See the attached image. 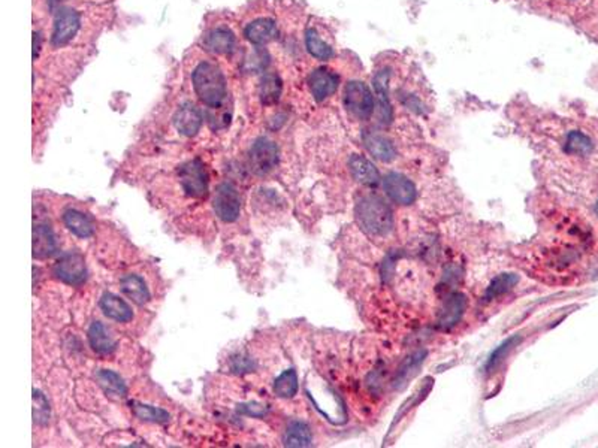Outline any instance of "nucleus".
I'll return each instance as SVG.
<instances>
[{
	"label": "nucleus",
	"instance_id": "f257e3e1",
	"mask_svg": "<svg viewBox=\"0 0 598 448\" xmlns=\"http://www.w3.org/2000/svg\"><path fill=\"white\" fill-rule=\"evenodd\" d=\"M194 93L208 108H220L226 99V80L213 63H199L192 75Z\"/></svg>",
	"mask_w": 598,
	"mask_h": 448
},
{
	"label": "nucleus",
	"instance_id": "f03ea898",
	"mask_svg": "<svg viewBox=\"0 0 598 448\" xmlns=\"http://www.w3.org/2000/svg\"><path fill=\"white\" fill-rule=\"evenodd\" d=\"M356 214L365 231L373 235H385L392 227V212L380 199H362L357 203Z\"/></svg>",
	"mask_w": 598,
	"mask_h": 448
},
{
	"label": "nucleus",
	"instance_id": "7ed1b4c3",
	"mask_svg": "<svg viewBox=\"0 0 598 448\" xmlns=\"http://www.w3.org/2000/svg\"><path fill=\"white\" fill-rule=\"evenodd\" d=\"M344 105L357 120H366L373 114L374 99L368 85L361 81H349L344 90Z\"/></svg>",
	"mask_w": 598,
	"mask_h": 448
},
{
	"label": "nucleus",
	"instance_id": "20e7f679",
	"mask_svg": "<svg viewBox=\"0 0 598 448\" xmlns=\"http://www.w3.org/2000/svg\"><path fill=\"white\" fill-rule=\"evenodd\" d=\"M214 211L220 220L232 223L239 217L241 211V199L236 189L229 182H223L215 190L214 196Z\"/></svg>",
	"mask_w": 598,
	"mask_h": 448
},
{
	"label": "nucleus",
	"instance_id": "39448f33",
	"mask_svg": "<svg viewBox=\"0 0 598 448\" xmlns=\"http://www.w3.org/2000/svg\"><path fill=\"white\" fill-rule=\"evenodd\" d=\"M180 181L186 194L192 198H204L208 192V177L201 160H192L180 169Z\"/></svg>",
	"mask_w": 598,
	"mask_h": 448
},
{
	"label": "nucleus",
	"instance_id": "423d86ee",
	"mask_svg": "<svg viewBox=\"0 0 598 448\" xmlns=\"http://www.w3.org/2000/svg\"><path fill=\"white\" fill-rule=\"evenodd\" d=\"M81 20L78 13H75L73 9L69 8H62L56 20H54V27H52V36L51 43L54 47H63L69 43L73 36L78 34Z\"/></svg>",
	"mask_w": 598,
	"mask_h": 448
},
{
	"label": "nucleus",
	"instance_id": "0eeeda50",
	"mask_svg": "<svg viewBox=\"0 0 598 448\" xmlns=\"http://www.w3.org/2000/svg\"><path fill=\"white\" fill-rule=\"evenodd\" d=\"M278 161V150L273 140L266 138L257 139L250 150V163L257 175H265L273 171Z\"/></svg>",
	"mask_w": 598,
	"mask_h": 448
},
{
	"label": "nucleus",
	"instance_id": "6e6552de",
	"mask_svg": "<svg viewBox=\"0 0 598 448\" xmlns=\"http://www.w3.org/2000/svg\"><path fill=\"white\" fill-rule=\"evenodd\" d=\"M54 275L66 284L77 286L85 280V261L78 253H68L62 256L54 265Z\"/></svg>",
	"mask_w": 598,
	"mask_h": 448
},
{
	"label": "nucleus",
	"instance_id": "1a4fd4ad",
	"mask_svg": "<svg viewBox=\"0 0 598 448\" xmlns=\"http://www.w3.org/2000/svg\"><path fill=\"white\" fill-rule=\"evenodd\" d=\"M339 82H340L339 75L326 68L316 69L308 78L310 90L314 96V99L318 102H322L325 99H328L329 96H332L336 92V89H339Z\"/></svg>",
	"mask_w": 598,
	"mask_h": 448
},
{
	"label": "nucleus",
	"instance_id": "9d476101",
	"mask_svg": "<svg viewBox=\"0 0 598 448\" xmlns=\"http://www.w3.org/2000/svg\"><path fill=\"white\" fill-rule=\"evenodd\" d=\"M385 190L390 199L401 205H408L416 199L413 182L401 173H389L385 178Z\"/></svg>",
	"mask_w": 598,
	"mask_h": 448
},
{
	"label": "nucleus",
	"instance_id": "9b49d317",
	"mask_svg": "<svg viewBox=\"0 0 598 448\" xmlns=\"http://www.w3.org/2000/svg\"><path fill=\"white\" fill-rule=\"evenodd\" d=\"M173 124H176L181 135L194 136L199 132L202 126V115L199 109L190 102L181 105L176 117H173Z\"/></svg>",
	"mask_w": 598,
	"mask_h": 448
},
{
	"label": "nucleus",
	"instance_id": "f8f14e48",
	"mask_svg": "<svg viewBox=\"0 0 598 448\" xmlns=\"http://www.w3.org/2000/svg\"><path fill=\"white\" fill-rule=\"evenodd\" d=\"M362 139H364L365 148L369 151V154L374 156L377 160L390 161V160L395 159V154H397L395 147H394L392 142L386 139L385 136L366 130L362 136Z\"/></svg>",
	"mask_w": 598,
	"mask_h": 448
},
{
	"label": "nucleus",
	"instance_id": "ddd939ff",
	"mask_svg": "<svg viewBox=\"0 0 598 448\" xmlns=\"http://www.w3.org/2000/svg\"><path fill=\"white\" fill-rule=\"evenodd\" d=\"M277 34V26L274 20L269 18H259L250 23L244 29V36L256 45H264V43L274 39Z\"/></svg>",
	"mask_w": 598,
	"mask_h": 448
},
{
	"label": "nucleus",
	"instance_id": "4468645a",
	"mask_svg": "<svg viewBox=\"0 0 598 448\" xmlns=\"http://www.w3.org/2000/svg\"><path fill=\"white\" fill-rule=\"evenodd\" d=\"M204 45L214 54H229L235 47V36L229 29L217 27L205 36Z\"/></svg>",
	"mask_w": 598,
	"mask_h": 448
},
{
	"label": "nucleus",
	"instance_id": "2eb2a0df",
	"mask_svg": "<svg viewBox=\"0 0 598 448\" xmlns=\"http://www.w3.org/2000/svg\"><path fill=\"white\" fill-rule=\"evenodd\" d=\"M56 251V239L47 224H35L34 229V257L47 259Z\"/></svg>",
	"mask_w": 598,
	"mask_h": 448
},
{
	"label": "nucleus",
	"instance_id": "dca6fc26",
	"mask_svg": "<svg viewBox=\"0 0 598 448\" xmlns=\"http://www.w3.org/2000/svg\"><path fill=\"white\" fill-rule=\"evenodd\" d=\"M101 310L104 311V314L108 317V319H113L115 321H122L126 323L129 320H132V310H130L129 305L120 299L115 294L106 293L101 299Z\"/></svg>",
	"mask_w": 598,
	"mask_h": 448
},
{
	"label": "nucleus",
	"instance_id": "f3484780",
	"mask_svg": "<svg viewBox=\"0 0 598 448\" xmlns=\"http://www.w3.org/2000/svg\"><path fill=\"white\" fill-rule=\"evenodd\" d=\"M467 301L462 294H455L448 302H446L444 308L440 314L439 324L441 329H450L456 323L461 320V317L465 311Z\"/></svg>",
	"mask_w": 598,
	"mask_h": 448
},
{
	"label": "nucleus",
	"instance_id": "a211bd4d",
	"mask_svg": "<svg viewBox=\"0 0 598 448\" xmlns=\"http://www.w3.org/2000/svg\"><path fill=\"white\" fill-rule=\"evenodd\" d=\"M349 165H350V172L353 175V178L357 182H362L366 185H374L378 182L380 180L378 171L368 159L362 156H353L350 159Z\"/></svg>",
	"mask_w": 598,
	"mask_h": 448
},
{
	"label": "nucleus",
	"instance_id": "6ab92c4d",
	"mask_svg": "<svg viewBox=\"0 0 598 448\" xmlns=\"http://www.w3.org/2000/svg\"><path fill=\"white\" fill-rule=\"evenodd\" d=\"M89 341H90L92 348L99 354H110L114 352V348H115V344L113 341L110 332H108L106 327L99 321H94L90 326Z\"/></svg>",
	"mask_w": 598,
	"mask_h": 448
},
{
	"label": "nucleus",
	"instance_id": "aec40b11",
	"mask_svg": "<svg viewBox=\"0 0 598 448\" xmlns=\"http://www.w3.org/2000/svg\"><path fill=\"white\" fill-rule=\"evenodd\" d=\"M122 284V290L127 298L136 302L138 305H144L150 301V291L145 286L144 280L138 275H126L120 281Z\"/></svg>",
	"mask_w": 598,
	"mask_h": 448
},
{
	"label": "nucleus",
	"instance_id": "412c9836",
	"mask_svg": "<svg viewBox=\"0 0 598 448\" xmlns=\"http://www.w3.org/2000/svg\"><path fill=\"white\" fill-rule=\"evenodd\" d=\"M63 222L69 231L78 238H89L93 235V224L90 218L80 211L69 210L64 212Z\"/></svg>",
	"mask_w": 598,
	"mask_h": 448
},
{
	"label": "nucleus",
	"instance_id": "4be33fe9",
	"mask_svg": "<svg viewBox=\"0 0 598 448\" xmlns=\"http://www.w3.org/2000/svg\"><path fill=\"white\" fill-rule=\"evenodd\" d=\"M389 76L390 73L387 71H382L378 72L376 75V78L373 80L376 94L378 97L380 111H382L385 122L386 120L390 122V118H392V106H390V101H389Z\"/></svg>",
	"mask_w": 598,
	"mask_h": 448
},
{
	"label": "nucleus",
	"instance_id": "5701e85b",
	"mask_svg": "<svg viewBox=\"0 0 598 448\" xmlns=\"http://www.w3.org/2000/svg\"><path fill=\"white\" fill-rule=\"evenodd\" d=\"M281 80L276 73H266L260 81V101L264 105H274L281 96Z\"/></svg>",
	"mask_w": 598,
	"mask_h": 448
},
{
	"label": "nucleus",
	"instance_id": "b1692460",
	"mask_svg": "<svg viewBox=\"0 0 598 448\" xmlns=\"http://www.w3.org/2000/svg\"><path fill=\"white\" fill-rule=\"evenodd\" d=\"M306 45L311 56L319 60H329L334 57V50L319 36V34L314 29H307Z\"/></svg>",
	"mask_w": 598,
	"mask_h": 448
},
{
	"label": "nucleus",
	"instance_id": "393cba45",
	"mask_svg": "<svg viewBox=\"0 0 598 448\" xmlns=\"http://www.w3.org/2000/svg\"><path fill=\"white\" fill-rule=\"evenodd\" d=\"M311 432L306 423L295 421L292 423L285 435L286 447H310L311 445Z\"/></svg>",
	"mask_w": 598,
	"mask_h": 448
},
{
	"label": "nucleus",
	"instance_id": "a878e982",
	"mask_svg": "<svg viewBox=\"0 0 598 448\" xmlns=\"http://www.w3.org/2000/svg\"><path fill=\"white\" fill-rule=\"evenodd\" d=\"M96 378L99 381V384L104 387V390L106 393H110L111 396H117V398L126 396V386L123 380L120 378L115 373H113V370L102 369L97 373Z\"/></svg>",
	"mask_w": 598,
	"mask_h": 448
},
{
	"label": "nucleus",
	"instance_id": "bb28decb",
	"mask_svg": "<svg viewBox=\"0 0 598 448\" xmlns=\"http://www.w3.org/2000/svg\"><path fill=\"white\" fill-rule=\"evenodd\" d=\"M274 391L278 398H293L298 391V375L293 369L285 370L274 382Z\"/></svg>",
	"mask_w": 598,
	"mask_h": 448
},
{
	"label": "nucleus",
	"instance_id": "cd10ccee",
	"mask_svg": "<svg viewBox=\"0 0 598 448\" xmlns=\"http://www.w3.org/2000/svg\"><path fill=\"white\" fill-rule=\"evenodd\" d=\"M592 148H594V145H592V140L590 139V136H586L582 132H578V130L570 132V135L567 136V142H565V151H567L569 154L586 156V154H590Z\"/></svg>",
	"mask_w": 598,
	"mask_h": 448
},
{
	"label": "nucleus",
	"instance_id": "c85d7f7f",
	"mask_svg": "<svg viewBox=\"0 0 598 448\" xmlns=\"http://www.w3.org/2000/svg\"><path fill=\"white\" fill-rule=\"evenodd\" d=\"M518 281H519V278L515 274H501V275H498L491 282V286L487 287L485 298L487 301H492V299H497L499 296H503L504 293L510 291V290H512L516 286Z\"/></svg>",
	"mask_w": 598,
	"mask_h": 448
},
{
	"label": "nucleus",
	"instance_id": "c756f323",
	"mask_svg": "<svg viewBox=\"0 0 598 448\" xmlns=\"http://www.w3.org/2000/svg\"><path fill=\"white\" fill-rule=\"evenodd\" d=\"M134 414L139 420L151 421V423H166L169 420V414L160 408H155L144 403H134Z\"/></svg>",
	"mask_w": 598,
	"mask_h": 448
},
{
	"label": "nucleus",
	"instance_id": "7c9ffc66",
	"mask_svg": "<svg viewBox=\"0 0 598 448\" xmlns=\"http://www.w3.org/2000/svg\"><path fill=\"white\" fill-rule=\"evenodd\" d=\"M50 417L48 402L38 390H34V419L38 424H45Z\"/></svg>",
	"mask_w": 598,
	"mask_h": 448
},
{
	"label": "nucleus",
	"instance_id": "2f4dec72",
	"mask_svg": "<svg viewBox=\"0 0 598 448\" xmlns=\"http://www.w3.org/2000/svg\"><path fill=\"white\" fill-rule=\"evenodd\" d=\"M518 342V338H510V340L507 341V342H504L501 347H498L495 352L492 353V356H491V359H489V362H487V370H492L494 368H497V365L501 362V360L504 359V356L510 352V348H512L515 344Z\"/></svg>",
	"mask_w": 598,
	"mask_h": 448
},
{
	"label": "nucleus",
	"instance_id": "473e14b6",
	"mask_svg": "<svg viewBox=\"0 0 598 448\" xmlns=\"http://www.w3.org/2000/svg\"><path fill=\"white\" fill-rule=\"evenodd\" d=\"M238 411L241 412V414L252 415V417L259 419V417H264L268 410H266L265 405H260V403L253 402V403H244V405H241V407L238 408Z\"/></svg>",
	"mask_w": 598,
	"mask_h": 448
},
{
	"label": "nucleus",
	"instance_id": "72a5a7b5",
	"mask_svg": "<svg viewBox=\"0 0 598 448\" xmlns=\"http://www.w3.org/2000/svg\"><path fill=\"white\" fill-rule=\"evenodd\" d=\"M252 368H253V363L250 362L247 357L239 356V357H235L232 360V369L235 370V373H250Z\"/></svg>",
	"mask_w": 598,
	"mask_h": 448
},
{
	"label": "nucleus",
	"instance_id": "f704fd0d",
	"mask_svg": "<svg viewBox=\"0 0 598 448\" xmlns=\"http://www.w3.org/2000/svg\"><path fill=\"white\" fill-rule=\"evenodd\" d=\"M34 59L36 60V57H38V54H39V51H41V36H39V34H34Z\"/></svg>",
	"mask_w": 598,
	"mask_h": 448
},
{
	"label": "nucleus",
	"instance_id": "c9c22d12",
	"mask_svg": "<svg viewBox=\"0 0 598 448\" xmlns=\"http://www.w3.org/2000/svg\"><path fill=\"white\" fill-rule=\"evenodd\" d=\"M48 2H50V5H51V6H54V5H56V3L62 2V0H48Z\"/></svg>",
	"mask_w": 598,
	"mask_h": 448
},
{
	"label": "nucleus",
	"instance_id": "e433bc0d",
	"mask_svg": "<svg viewBox=\"0 0 598 448\" xmlns=\"http://www.w3.org/2000/svg\"><path fill=\"white\" fill-rule=\"evenodd\" d=\"M595 212H597V215H598V202H597V205H595Z\"/></svg>",
	"mask_w": 598,
	"mask_h": 448
}]
</instances>
